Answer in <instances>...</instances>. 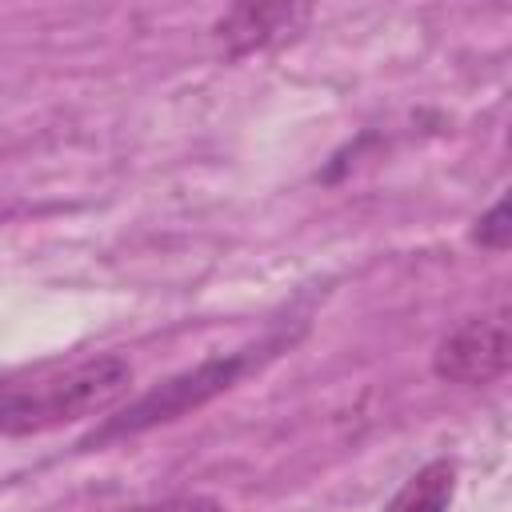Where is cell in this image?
<instances>
[{"instance_id": "6da1fadb", "label": "cell", "mask_w": 512, "mask_h": 512, "mask_svg": "<svg viewBox=\"0 0 512 512\" xmlns=\"http://www.w3.org/2000/svg\"><path fill=\"white\" fill-rule=\"evenodd\" d=\"M132 388V364L124 356L44 360L0 376V436H32L60 424L88 420L112 408Z\"/></svg>"}, {"instance_id": "7a4b0ae2", "label": "cell", "mask_w": 512, "mask_h": 512, "mask_svg": "<svg viewBox=\"0 0 512 512\" xmlns=\"http://www.w3.org/2000/svg\"><path fill=\"white\" fill-rule=\"evenodd\" d=\"M508 356H512V336H508V308H492L480 316L460 320L452 332L440 336L436 352H432V372L448 384H492L508 372Z\"/></svg>"}, {"instance_id": "3957f363", "label": "cell", "mask_w": 512, "mask_h": 512, "mask_svg": "<svg viewBox=\"0 0 512 512\" xmlns=\"http://www.w3.org/2000/svg\"><path fill=\"white\" fill-rule=\"evenodd\" d=\"M244 364H248V356H224V360H204L200 368H192V372H184V376H172L168 384H160L156 392H148V396H140L132 408H124L116 420H108V424L92 436V444H96V440H108V436L140 432V428H148V424H160V420H172V416L196 408L200 400H208V396H216L220 388H228V384L244 372Z\"/></svg>"}, {"instance_id": "277c9868", "label": "cell", "mask_w": 512, "mask_h": 512, "mask_svg": "<svg viewBox=\"0 0 512 512\" xmlns=\"http://www.w3.org/2000/svg\"><path fill=\"white\" fill-rule=\"evenodd\" d=\"M452 496H456V464L448 456H436L404 480V488L388 500L384 512H448Z\"/></svg>"}, {"instance_id": "5b68a950", "label": "cell", "mask_w": 512, "mask_h": 512, "mask_svg": "<svg viewBox=\"0 0 512 512\" xmlns=\"http://www.w3.org/2000/svg\"><path fill=\"white\" fill-rule=\"evenodd\" d=\"M304 16H308L304 8H232V12L216 24V32H220V40L244 36L240 48H248V44L268 40L272 32H288L292 20H304Z\"/></svg>"}, {"instance_id": "8992f818", "label": "cell", "mask_w": 512, "mask_h": 512, "mask_svg": "<svg viewBox=\"0 0 512 512\" xmlns=\"http://www.w3.org/2000/svg\"><path fill=\"white\" fill-rule=\"evenodd\" d=\"M508 236H512V228H508V200L500 196L480 220H476V228H472V240L480 244V248H492V252H504L508 248Z\"/></svg>"}, {"instance_id": "52a82bcc", "label": "cell", "mask_w": 512, "mask_h": 512, "mask_svg": "<svg viewBox=\"0 0 512 512\" xmlns=\"http://www.w3.org/2000/svg\"><path fill=\"white\" fill-rule=\"evenodd\" d=\"M128 512H224L220 500L212 496H172V500H156V504H140Z\"/></svg>"}]
</instances>
